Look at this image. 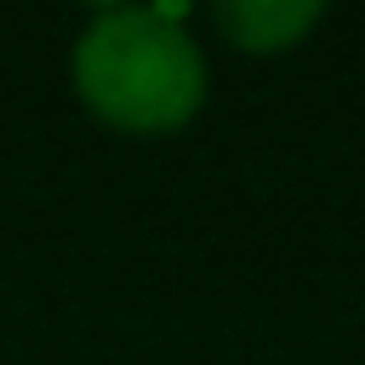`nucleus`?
<instances>
[{
    "instance_id": "nucleus-1",
    "label": "nucleus",
    "mask_w": 365,
    "mask_h": 365,
    "mask_svg": "<svg viewBox=\"0 0 365 365\" xmlns=\"http://www.w3.org/2000/svg\"><path fill=\"white\" fill-rule=\"evenodd\" d=\"M76 97L124 135H172L210 97L205 43L178 6H103L70 48Z\"/></svg>"
},
{
    "instance_id": "nucleus-2",
    "label": "nucleus",
    "mask_w": 365,
    "mask_h": 365,
    "mask_svg": "<svg viewBox=\"0 0 365 365\" xmlns=\"http://www.w3.org/2000/svg\"><path fill=\"white\" fill-rule=\"evenodd\" d=\"M322 22V0H226L215 27L242 54H285Z\"/></svg>"
}]
</instances>
